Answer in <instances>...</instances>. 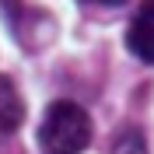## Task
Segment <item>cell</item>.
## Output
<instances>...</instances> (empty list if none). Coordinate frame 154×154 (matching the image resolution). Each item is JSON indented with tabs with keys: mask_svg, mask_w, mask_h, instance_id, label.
I'll return each instance as SVG.
<instances>
[{
	"mask_svg": "<svg viewBox=\"0 0 154 154\" xmlns=\"http://www.w3.org/2000/svg\"><path fill=\"white\" fill-rule=\"evenodd\" d=\"M91 144V116L77 102H53L38 123L42 154H81Z\"/></svg>",
	"mask_w": 154,
	"mask_h": 154,
	"instance_id": "cell-1",
	"label": "cell"
},
{
	"mask_svg": "<svg viewBox=\"0 0 154 154\" xmlns=\"http://www.w3.org/2000/svg\"><path fill=\"white\" fill-rule=\"evenodd\" d=\"M126 49L140 63H154V0H144L137 7L130 28H126Z\"/></svg>",
	"mask_w": 154,
	"mask_h": 154,
	"instance_id": "cell-2",
	"label": "cell"
},
{
	"mask_svg": "<svg viewBox=\"0 0 154 154\" xmlns=\"http://www.w3.org/2000/svg\"><path fill=\"white\" fill-rule=\"evenodd\" d=\"M21 119H25V102H21L18 88H14V81L0 74V133L18 130Z\"/></svg>",
	"mask_w": 154,
	"mask_h": 154,
	"instance_id": "cell-3",
	"label": "cell"
},
{
	"mask_svg": "<svg viewBox=\"0 0 154 154\" xmlns=\"http://www.w3.org/2000/svg\"><path fill=\"white\" fill-rule=\"evenodd\" d=\"M112 154H151V151H147L144 133H140L137 126H126V130H119V133H116Z\"/></svg>",
	"mask_w": 154,
	"mask_h": 154,
	"instance_id": "cell-4",
	"label": "cell"
},
{
	"mask_svg": "<svg viewBox=\"0 0 154 154\" xmlns=\"http://www.w3.org/2000/svg\"><path fill=\"white\" fill-rule=\"evenodd\" d=\"M81 4H91V7H119L126 0H81Z\"/></svg>",
	"mask_w": 154,
	"mask_h": 154,
	"instance_id": "cell-5",
	"label": "cell"
}]
</instances>
